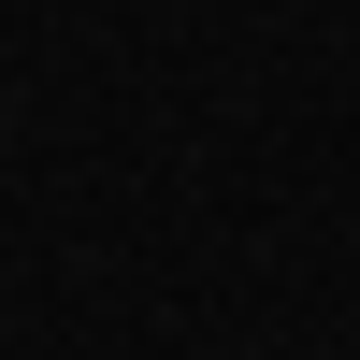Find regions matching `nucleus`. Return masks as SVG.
Here are the masks:
<instances>
[]
</instances>
